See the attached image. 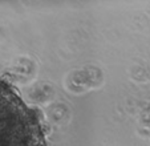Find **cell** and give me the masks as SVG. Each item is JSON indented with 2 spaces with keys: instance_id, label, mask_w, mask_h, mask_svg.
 Instances as JSON below:
<instances>
[{
  "instance_id": "obj_1",
  "label": "cell",
  "mask_w": 150,
  "mask_h": 146,
  "mask_svg": "<svg viewBox=\"0 0 150 146\" xmlns=\"http://www.w3.org/2000/svg\"><path fill=\"white\" fill-rule=\"evenodd\" d=\"M0 146H48L37 113L0 79Z\"/></svg>"
}]
</instances>
